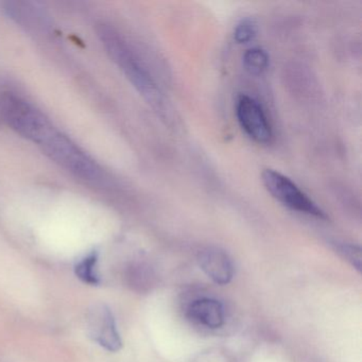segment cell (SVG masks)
I'll list each match as a JSON object with an SVG mask.
<instances>
[{
    "label": "cell",
    "mask_w": 362,
    "mask_h": 362,
    "mask_svg": "<svg viewBox=\"0 0 362 362\" xmlns=\"http://www.w3.org/2000/svg\"><path fill=\"white\" fill-rule=\"evenodd\" d=\"M0 115L12 130L80 181L98 188L107 184L99 165L25 99L11 93L1 95Z\"/></svg>",
    "instance_id": "obj_1"
},
{
    "label": "cell",
    "mask_w": 362,
    "mask_h": 362,
    "mask_svg": "<svg viewBox=\"0 0 362 362\" xmlns=\"http://www.w3.org/2000/svg\"><path fill=\"white\" fill-rule=\"evenodd\" d=\"M99 39L107 54L119 67L137 92L156 110L164 109V96L148 67L124 37L112 27L101 24L97 28Z\"/></svg>",
    "instance_id": "obj_2"
},
{
    "label": "cell",
    "mask_w": 362,
    "mask_h": 362,
    "mask_svg": "<svg viewBox=\"0 0 362 362\" xmlns=\"http://www.w3.org/2000/svg\"><path fill=\"white\" fill-rule=\"evenodd\" d=\"M262 181L267 192L284 206L317 219H327L325 211L283 173L274 169H264Z\"/></svg>",
    "instance_id": "obj_3"
},
{
    "label": "cell",
    "mask_w": 362,
    "mask_h": 362,
    "mask_svg": "<svg viewBox=\"0 0 362 362\" xmlns=\"http://www.w3.org/2000/svg\"><path fill=\"white\" fill-rule=\"evenodd\" d=\"M236 116L243 132L257 144L268 145L273 139V130L267 114L255 99L247 95L239 96Z\"/></svg>",
    "instance_id": "obj_4"
},
{
    "label": "cell",
    "mask_w": 362,
    "mask_h": 362,
    "mask_svg": "<svg viewBox=\"0 0 362 362\" xmlns=\"http://www.w3.org/2000/svg\"><path fill=\"white\" fill-rule=\"evenodd\" d=\"M88 330L90 338L109 351H118L122 346L115 317L105 305H94L88 313Z\"/></svg>",
    "instance_id": "obj_5"
},
{
    "label": "cell",
    "mask_w": 362,
    "mask_h": 362,
    "mask_svg": "<svg viewBox=\"0 0 362 362\" xmlns=\"http://www.w3.org/2000/svg\"><path fill=\"white\" fill-rule=\"evenodd\" d=\"M203 272L218 285H228L234 276V267L228 254L217 247H207L198 255Z\"/></svg>",
    "instance_id": "obj_6"
},
{
    "label": "cell",
    "mask_w": 362,
    "mask_h": 362,
    "mask_svg": "<svg viewBox=\"0 0 362 362\" xmlns=\"http://www.w3.org/2000/svg\"><path fill=\"white\" fill-rule=\"evenodd\" d=\"M188 317L205 327L217 329L226 322L223 305L214 298H203L194 300L188 307Z\"/></svg>",
    "instance_id": "obj_7"
},
{
    "label": "cell",
    "mask_w": 362,
    "mask_h": 362,
    "mask_svg": "<svg viewBox=\"0 0 362 362\" xmlns=\"http://www.w3.org/2000/svg\"><path fill=\"white\" fill-rule=\"evenodd\" d=\"M243 66L245 71L253 76H260L269 69V54L262 48H251L243 54Z\"/></svg>",
    "instance_id": "obj_8"
},
{
    "label": "cell",
    "mask_w": 362,
    "mask_h": 362,
    "mask_svg": "<svg viewBox=\"0 0 362 362\" xmlns=\"http://www.w3.org/2000/svg\"><path fill=\"white\" fill-rule=\"evenodd\" d=\"M97 262H98V259H97L96 254H90V255L86 256L76 266L77 276L81 279L84 283L90 284V285L99 284Z\"/></svg>",
    "instance_id": "obj_9"
},
{
    "label": "cell",
    "mask_w": 362,
    "mask_h": 362,
    "mask_svg": "<svg viewBox=\"0 0 362 362\" xmlns=\"http://www.w3.org/2000/svg\"><path fill=\"white\" fill-rule=\"evenodd\" d=\"M258 33V25L251 18H243L234 29V40L238 44H247L255 39Z\"/></svg>",
    "instance_id": "obj_10"
},
{
    "label": "cell",
    "mask_w": 362,
    "mask_h": 362,
    "mask_svg": "<svg viewBox=\"0 0 362 362\" xmlns=\"http://www.w3.org/2000/svg\"><path fill=\"white\" fill-rule=\"evenodd\" d=\"M336 249L344 259L351 262V264L354 268L357 269L359 272L361 271V249H360L359 247H357V245H349V243H337Z\"/></svg>",
    "instance_id": "obj_11"
}]
</instances>
